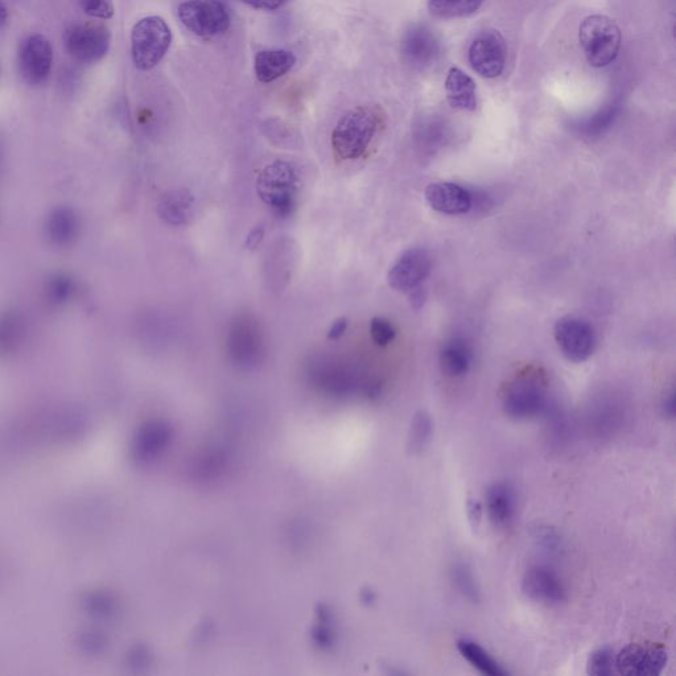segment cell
I'll list each match as a JSON object with an SVG mask.
<instances>
[{"label":"cell","instance_id":"d6986e66","mask_svg":"<svg viewBox=\"0 0 676 676\" xmlns=\"http://www.w3.org/2000/svg\"><path fill=\"white\" fill-rule=\"evenodd\" d=\"M298 59L286 49H267L257 53L254 61L255 76L262 84H270L294 69Z\"/></svg>","mask_w":676,"mask_h":676},{"label":"cell","instance_id":"277c9868","mask_svg":"<svg viewBox=\"0 0 676 676\" xmlns=\"http://www.w3.org/2000/svg\"><path fill=\"white\" fill-rule=\"evenodd\" d=\"M172 44V31L160 16L139 20L131 32V57L143 72L158 67Z\"/></svg>","mask_w":676,"mask_h":676},{"label":"cell","instance_id":"ba28073f","mask_svg":"<svg viewBox=\"0 0 676 676\" xmlns=\"http://www.w3.org/2000/svg\"><path fill=\"white\" fill-rule=\"evenodd\" d=\"M555 338L563 356L575 364L587 361L595 353V329L579 316L562 317L555 325Z\"/></svg>","mask_w":676,"mask_h":676},{"label":"cell","instance_id":"ac0fdd59","mask_svg":"<svg viewBox=\"0 0 676 676\" xmlns=\"http://www.w3.org/2000/svg\"><path fill=\"white\" fill-rule=\"evenodd\" d=\"M158 214L169 226L188 225L195 216V197L188 189H173L160 199Z\"/></svg>","mask_w":676,"mask_h":676},{"label":"cell","instance_id":"74e56055","mask_svg":"<svg viewBox=\"0 0 676 676\" xmlns=\"http://www.w3.org/2000/svg\"><path fill=\"white\" fill-rule=\"evenodd\" d=\"M346 329H348V319L346 317H340L335 323L332 324L331 329L328 332L329 340H338L345 335Z\"/></svg>","mask_w":676,"mask_h":676},{"label":"cell","instance_id":"6da1fadb","mask_svg":"<svg viewBox=\"0 0 676 676\" xmlns=\"http://www.w3.org/2000/svg\"><path fill=\"white\" fill-rule=\"evenodd\" d=\"M378 107L358 106L342 115L332 133V147L338 158L356 160L369 150L382 126Z\"/></svg>","mask_w":676,"mask_h":676},{"label":"cell","instance_id":"8992f818","mask_svg":"<svg viewBox=\"0 0 676 676\" xmlns=\"http://www.w3.org/2000/svg\"><path fill=\"white\" fill-rule=\"evenodd\" d=\"M177 16L187 30L200 37L224 35L232 26L228 7L220 0H188L177 8Z\"/></svg>","mask_w":676,"mask_h":676},{"label":"cell","instance_id":"f35d334b","mask_svg":"<svg viewBox=\"0 0 676 676\" xmlns=\"http://www.w3.org/2000/svg\"><path fill=\"white\" fill-rule=\"evenodd\" d=\"M662 412L666 419L673 420L675 418V394L667 395L665 401L662 403Z\"/></svg>","mask_w":676,"mask_h":676},{"label":"cell","instance_id":"7402d4cb","mask_svg":"<svg viewBox=\"0 0 676 676\" xmlns=\"http://www.w3.org/2000/svg\"><path fill=\"white\" fill-rule=\"evenodd\" d=\"M457 649H459L460 654L463 655L465 661L471 663L474 669L482 675L506 676L510 674L500 662H497L496 659H494L484 647L478 645L477 642L468 640V638H463V640L457 641Z\"/></svg>","mask_w":676,"mask_h":676},{"label":"cell","instance_id":"7c38bea8","mask_svg":"<svg viewBox=\"0 0 676 676\" xmlns=\"http://www.w3.org/2000/svg\"><path fill=\"white\" fill-rule=\"evenodd\" d=\"M52 68L53 49L47 37H26L19 48V69L24 81L32 86L44 85L51 76Z\"/></svg>","mask_w":676,"mask_h":676},{"label":"cell","instance_id":"30bf717a","mask_svg":"<svg viewBox=\"0 0 676 676\" xmlns=\"http://www.w3.org/2000/svg\"><path fill=\"white\" fill-rule=\"evenodd\" d=\"M230 356L237 364L250 368L261 360L263 338L258 321L251 315H239L230 325L228 335Z\"/></svg>","mask_w":676,"mask_h":676},{"label":"cell","instance_id":"d590c367","mask_svg":"<svg viewBox=\"0 0 676 676\" xmlns=\"http://www.w3.org/2000/svg\"><path fill=\"white\" fill-rule=\"evenodd\" d=\"M482 515H484V506H482L481 502L477 500H469L468 517L473 527H478V525H480L482 521Z\"/></svg>","mask_w":676,"mask_h":676},{"label":"cell","instance_id":"5b68a950","mask_svg":"<svg viewBox=\"0 0 676 676\" xmlns=\"http://www.w3.org/2000/svg\"><path fill=\"white\" fill-rule=\"evenodd\" d=\"M548 407L547 383L538 372L517 375L507 385L504 394V410L514 420L538 418Z\"/></svg>","mask_w":676,"mask_h":676},{"label":"cell","instance_id":"9c48e42d","mask_svg":"<svg viewBox=\"0 0 676 676\" xmlns=\"http://www.w3.org/2000/svg\"><path fill=\"white\" fill-rule=\"evenodd\" d=\"M474 72L485 78H496L504 73L507 45L504 36L496 30L482 31L472 41L468 52Z\"/></svg>","mask_w":676,"mask_h":676},{"label":"cell","instance_id":"484cf974","mask_svg":"<svg viewBox=\"0 0 676 676\" xmlns=\"http://www.w3.org/2000/svg\"><path fill=\"white\" fill-rule=\"evenodd\" d=\"M451 579L460 595L471 601L472 604L480 603L481 589L471 566L468 563L456 562L451 568Z\"/></svg>","mask_w":676,"mask_h":676},{"label":"cell","instance_id":"2e32d148","mask_svg":"<svg viewBox=\"0 0 676 676\" xmlns=\"http://www.w3.org/2000/svg\"><path fill=\"white\" fill-rule=\"evenodd\" d=\"M426 199L436 212L457 216L473 208V193L452 183H434L426 189Z\"/></svg>","mask_w":676,"mask_h":676},{"label":"cell","instance_id":"ab89813d","mask_svg":"<svg viewBox=\"0 0 676 676\" xmlns=\"http://www.w3.org/2000/svg\"><path fill=\"white\" fill-rule=\"evenodd\" d=\"M8 19H10V15H8L7 6L3 0H0V30L7 26Z\"/></svg>","mask_w":676,"mask_h":676},{"label":"cell","instance_id":"3957f363","mask_svg":"<svg viewBox=\"0 0 676 676\" xmlns=\"http://www.w3.org/2000/svg\"><path fill=\"white\" fill-rule=\"evenodd\" d=\"M581 48L589 65L605 68L617 59L621 49V31L614 20L604 15H591L579 30Z\"/></svg>","mask_w":676,"mask_h":676},{"label":"cell","instance_id":"4316f807","mask_svg":"<svg viewBox=\"0 0 676 676\" xmlns=\"http://www.w3.org/2000/svg\"><path fill=\"white\" fill-rule=\"evenodd\" d=\"M434 432V424H432L431 416L427 412H419L412 422L410 441L408 447L412 453H420L424 451L432 438Z\"/></svg>","mask_w":676,"mask_h":676},{"label":"cell","instance_id":"836d02e7","mask_svg":"<svg viewBox=\"0 0 676 676\" xmlns=\"http://www.w3.org/2000/svg\"><path fill=\"white\" fill-rule=\"evenodd\" d=\"M72 292L73 283L67 276H56V278H53L52 282L49 283L48 294L51 296V299L55 300L57 303L65 302V300L72 295Z\"/></svg>","mask_w":676,"mask_h":676},{"label":"cell","instance_id":"4dcf8cb0","mask_svg":"<svg viewBox=\"0 0 676 676\" xmlns=\"http://www.w3.org/2000/svg\"><path fill=\"white\" fill-rule=\"evenodd\" d=\"M370 335L378 346H387L397 336L394 325L383 317H374L370 324Z\"/></svg>","mask_w":676,"mask_h":676},{"label":"cell","instance_id":"44dd1931","mask_svg":"<svg viewBox=\"0 0 676 676\" xmlns=\"http://www.w3.org/2000/svg\"><path fill=\"white\" fill-rule=\"evenodd\" d=\"M440 364L449 377L459 378L469 372L472 365V350L463 338H451L440 350Z\"/></svg>","mask_w":676,"mask_h":676},{"label":"cell","instance_id":"d4e9b609","mask_svg":"<svg viewBox=\"0 0 676 676\" xmlns=\"http://www.w3.org/2000/svg\"><path fill=\"white\" fill-rule=\"evenodd\" d=\"M486 0H428L431 14L441 19L467 18L476 14Z\"/></svg>","mask_w":676,"mask_h":676},{"label":"cell","instance_id":"e575fe53","mask_svg":"<svg viewBox=\"0 0 676 676\" xmlns=\"http://www.w3.org/2000/svg\"><path fill=\"white\" fill-rule=\"evenodd\" d=\"M241 2L255 8V10L275 11L282 8L290 0H241Z\"/></svg>","mask_w":676,"mask_h":676},{"label":"cell","instance_id":"ffe728a7","mask_svg":"<svg viewBox=\"0 0 676 676\" xmlns=\"http://www.w3.org/2000/svg\"><path fill=\"white\" fill-rule=\"evenodd\" d=\"M449 105L459 110L473 111L477 107V88L471 76L459 68L449 69L445 80Z\"/></svg>","mask_w":676,"mask_h":676},{"label":"cell","instance_id":"4fadbf2b","mask_svg":"<svg viewBox=\"0 0 676 676\" xmlns=\"http://www.w3.org/2000/svg\"><path fill=\"white\" fill-rule=\"evenodd\" d=\"M523 592L531 600L547 605H558L567 600L566 583L548 564H534L525 572Z\"/></svg>","mask_w":676,"mask_h":676},{"label":"cell","instance_id":"603a6c76","mask_svg":"<svg viewBox=\"0 0 676 676\" xmlns=\"http://www.w3.org/2000/svg\"><path fill=\"white\" fill-rule=\"evenodd\" d=\"M620 111V102H610L603 109L596 111L591 117L576 122L575 130L580 135L585 136V138H597V136L603 135L605 131H608L610 126L616 122Z\"/></svg>","mask_w":676,"mask_h":676},{"label":"cell","instance_id":"52a82bcc","mask_svg":"<svg viewBox=\"0 0 676 676\" xmlns=\"http://www.w3.org/2000/svg\"><path fill=\"white\" fill-rule=\"evenodd\" d=\"M65 49L77 63L97 64L109 52L111 34L102 24L76 23L65 31Z\"/></svg>","mask_w":676,"mask_h":676},{"label":"cell","instance_id":"f1b7e54d","mask_svg":"<svg viewBox=\"0 0 676 676\" xmlns=\"http://www.w3.org/2000/svg\"><path fill=\"white\" fill-rule=\"evenodd\" d=\"M534 539L548 555H559L562 551V539L554 529L548 526H539L535 529Z\"/></svg>","mask_w":676,"mask_h":676},{"label":"cell","instance_id":"9a60e30c","mask_svg":"<svg viewBox=\"0 0 676 676\" xmlns=\"http://www.w3.org/2000/svg\"><path fill=\"white\" fill-rule=\"evenodd\" d=\"M403 59L415 68H427L436 63L440 56V41L430 28L414 24L402 37Z\"/></svg>","mask_w":676,"mask_h":676},{"label":"cell","instance_id":"8d00e7d4","mask_svg":"<svg viewBox=\"0 0 676 676\" xmlns=\"http://www.w3.org/2000/svg\"><path fill=\"white\" fill-rule=\"evenodd\" d=\"M263 238H265V228L263 226H257L251 230L249 236L246 238L245 247L250 250L257 249L261 245Z\"/></svg>","mask_w":676,"mask_h":676},{"label":"cell","instance_id":"83f0119b","mask_svg":"<svg viewBox=\"0 0 676 676\" xmlns=\"http://www.w3.org/2000/svg\"><path fill=\"white\" fill-rule=\"evenodd\" d=\"M614 662H616V657H614L613 650L608 646L601 647V649L592 653L588 659V674L593 676H610L613 674L614 669H616Z\"/></svg>","mask_w":676,"mask_h":676},{"label":"cell","instance_id":"d6a6232c","mask_svg":"<svg viewBox=\"0 0 676 676\" xmlns=\"http://www.w3.org/2000/svg\"><path fill=\"white\" fill-rule=\"evenodd\" d=\"M445 135V126L438 119H427L419 126L418 136L423 143H438Z\"/></svg>","mask_w":676,"mask_h":676},{"label":"cell","instance_id":"cb8c5ba5","mask_svg":"<svg viewBox=\"0 0 676 676\" xmlns=\"http://www.w3.org/2000/svg\"><path fill=\"white\" fill-rule=\"evenodd\" d=\"M78 230V221L73 210L61 208L55 210L48 221V236L56 245H67Z\"/></svg>","mask_w":676,"mask_h":676},{"label":"cell","instance_id":"8fae6325","mask_svg":"<svg viewBox=\"0 0 676 676\" xmlns=\"http://www.w3.org/2000/svg\"><path fill=\"white\" fill-rule=\"evenodd\" d=\"M669 654L663 647L633 643L616 655V670L625 676H657L663 673Z\"/></svg>","mask_w":676,"mask_h":676},{"label":"cell","instance_id":"7a4b0ae2","mask_svg":"<svg viewBox=\"0 0 676 676\" xmlns=\"http://www.w3.org/2000/svg\"><path fill=\"white\" fill-rule=\"evenodd\" d=\"M299 189L298 169L284 160L269 164L258 176V195L279 218H287L294 213Z\"/></svg>","mask_w":676,"mask_h":676},{"label":"cell","instance_id":"f546056e","mask_svg":"<svg viewBox=\"0 0 676 676\" xmlns=\"http://www.w3.org/2000/svg\"><path fill=\"white\" fill-rule=\"evenodd\" d=\"M78 3L90 18L109 20L115 14L114 0H78Z\"/></svg>","mask_w":676,"mask_h":676},{"label":"cell","instance_id":"e0dca14e","mask_svg":"<svg viewBox=\"0 0 676 676\" xmlns=\"http://www.w3.org/2000/svg\"><path fill=\"white\" fill-rule=\"evenodd\" d=\"M486 514L498 529H505L513 523L518 510L517 490L507 481H498L486 492Z\"/></svg>","mask_w":676,"mask_h":676},{"label":"cell","instance_id":"1f68e13d","mask_svg":"<svg viewBox=\"0 0 676 676\" xmlns=\"http://www.w3.org/2000/svg\"><path fill=\"white\" fill-rule=\"evenodd\" d=\"M22 332L20 320L14 316H7L6 319L0 321V345L10 346L15 344L22 336Z\"/></svg>","mask_w":676,"mask_h":676},{"label":"cell","instance_id":"5bb4252c","mask_svg":"<svg viewBox=\"0 0 676 676\" xmlns=\"http://www.w3.org/2000/svg\"><path fill=\"white\" fill-rule=\"evenodd\" d=\"M431 267V257L426 250H407L391 267L387 280L394 290L411 292L427 279Z\"/></svg>","mask_w":676,"mask_h":676}]
</instances>
